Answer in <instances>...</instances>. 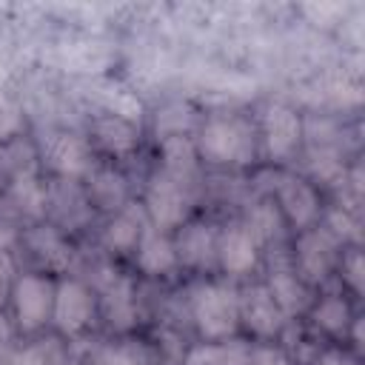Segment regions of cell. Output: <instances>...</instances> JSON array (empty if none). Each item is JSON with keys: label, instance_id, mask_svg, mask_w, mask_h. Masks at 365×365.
I'll return each instance as SVG.
<instances>
[{"label": "cell", "instance_id": "21", "mask_svg": "<svg viewBox=\"0 0 365 365\" xmlns=\"http://www.w3.org/2000/svg\"><path fill=\"white\" fill-rule=\"evenodd\" d=\"M11 200H14V205H20V211L29 214V217H40V214L46 211V191H43V185L37 182L34 171H20V174H14Z\"/></svg>", "mask_w": 365, "mask_h": 365}, {"label": "cell", "instance_id": "33", "mask_svg": "<svg viewBox=\"0 0 365 365\" xmlns=\"http://www.w3.org/2000/svg\"><path fill=\"white\" fill-rule=\"evenodd\" d=\"M354 342L362 348V319H356V322H354Z\"/></svg>", "mask_w": 365, "mask_h": 365}, {"label": "cell", "instance_id": "29", "mask_svg": "<svg viewBox=\"0 0 365 365\" xmlns=\"http://www.w3.org/2000/svg\"><path fill=\"white\" fill-rule=\"evenodd\" d=\"M342 277L345 282L359 294L362 285H365V265H362V254L359 251H351L345 259H342Z\"/></svg>", "mask_w": 365, "mask_h": 365}, {"label": "cell", "instance_id": "10", "mask_svg": "<svg viewBox=\"0 0 365 365\" xmlns=\"http://www.w3.org/2000/svg\"><path fill=\"white\" fill-rule=\"evenodd\" d=\"M279 208L285 211V217L297 228H308L319 217V197L311 188V182L297 180V177H285L279 182Z\"/></svg>", "mask_w": 365, "mask_h": 365}, {"label": "cell", "instance_id": "19", "mask_svg": "<svg viewBox=\"0 0 365 365\" xmlns=\"http://www.w3.org/2000/svg\"><path fill=\"white\" fill-rule=\"evenodd\" d=\"M143 217L134 211V208H125V211H120L111 222H108V228H106V234H103V240H106V245L111 248V251H131L134 245H137V240L143 237Z\"/></svg>", "mask_w": 365, "mask_h": 365}, {"label": "cell", "instance_id": "20", "mask_svg": "<svg viewBox=\"0 0 365 365\" xmlns=\"http://www.w3.org/2000/svg\"><path fill=\"white\" fill-rule=\"evenodd\" d=\"M251 351L245 342H217V345H200L188 354V365H248Z\"/></svg>", "mask_w": 365, "mask_h": 365}, {"label": "cell", "instance_id": "24", "mask_svg": "<svg viewBox=\"0 0 365 365\" xmlns=\"http://www.w3.org/2000/svg\"><path fill=\"white\" fill-rule=\"evenodd\" d=\"M245 228L254 234L257 242L277 237V234H279V214H277V208H274L271 202H259V205L251 211V220H248Z\"/></svg>", "mask_w": 365, "mask_h": 365}, {"label": "cell", "instance_id": "16", "mask_svg": "<svg viewBox=\"0 0 365 365\" xmlns=\"http://www.w3.org/2000/svg\"><path fill=\"white\" fill-rule=\"evenodd\" d=\"M29 248L48 271H66L71 262V248L54 228H34L29 234Z\"/></svg>", "mask_w": 365, "mask_h": 365}, {"label": "cell", "instance_id": "9", "mask_svg": "<svg viewBox=\"0 0 365 365\" xmlns=\"http://www.w3.org/2000/svg\"><path fill=\"white\" fill-rule=\"evenodd\" d=\"M217 259L228 274H248L257 265V240L245 225H231L217 240Z\"/></svg>", "mask_w": 365, "mask_h": 365}, {"label": "cell", "instance_id": "7", "mask_svg": "<svg viewBox=\"0 0 365 365\" xmlns=\"http://www.w3.org/2000/svg\"><path fill=\"white\" fill-rule=\"evenodd\" d=\"M240 319H245V325L259 334V336H274L282 331V322H285V314L279 311V305L274 302V297L268 294V288L257 285V288H248L242 297H240Z\"/></svg>", "mask_w": 365, "mask_h": 365}, {"label": "cell", "instance_id": "27", "mask_svg": "<svg viewBox=\"0 0 365 365\" xmlns=\"http://www.w3.org/2000/svg\"><path fill=\"white\" fill-rule=\"evenodd\" d=\"M20 128H23V114H20L17 103L0 94V143L14 137Z\"/></svg>", "mask_w": 365, "mask_h": 365}, {"label": "cell", "instance_id": "3", "mask_svg": "<svg viewBox=\"0 0 365 365\" xmlns=\"http://www.w3.org/2000/svg\"><path fill=\"white\" fill-rule=\"evenodd\" d=\"M11 302H14V317L23 331H37L46 325L51 317L54 305V282L40 277V274H23L14 279L11 288Z\"/></svg>", "mask_w": 365, "mask_h": 365}, {"label": "cell", "instance_id": "25", "mask_svg": "<svg viewBox=\"0 0 365 365\" xmlns=\"http://www.w3.org/2000/svg\"><path fill=\"white\" fill-rule=\"evenodd\" d=\"M97 365H145V351L140 345H134V342L108 345L97 356Z\"/></svg>", "mask_w": 365, "mask_h": 365}, {"label": "cell", "instance_id": "2", "mask_svg": "<svg viewBox=\"0 0 365 365\" xmlns=\"http://www.w3.org/2000/svg\"><path fill=\"white\" fill-rule=\"evenodd\" d=\"M191 314L205 339H225L240 322V297L228 285L205 282L191 297Z\"/></svg>", "mask_w": 365, "mask_h": 365}, {"label": "cell", "instance_id": "22", "mask_svg": "<svg viewBox=\"0 0 365 365\" xmlns=\"http://www.w3.org/2000/svg\"><path fill=\"white\" fill-rule=\"evenodd\" d=\"M91 197L103 205V208H117L125 202V180L123 174L111 171V168H100L91 177Z\"/></svg>", "mask_w": 365, "mask_h": 365}, {"label": "cell", "instance_id": "23", "mask_svg": "<svg viewBox=\"0 0 365 365\" xmlns=\"http://www.w3.org/2000/svg\"><path fill=\"white\" fill-rule=\"evenodd\" d=\"M314 322L328 334H345V328L351 322V308L342 297H325L314 308Z\"/></svg>", "mask_w": 365, "mask_h": 365}, {"label": "cell", "instance_id": "5", "mask_svg": "<svg viewBox=\"0 0 365 365\" xmlns=\"http://www.w3.org/2000/svg\"><path fill=\"white\" fill-rule=\"evenodd\" d=\"M188 197L171 177H157L145 191V211L157 228H174L182 222Z\"/></svg>", "mask_w": 365, "mask_h": 365}, {"label": "cell", "instance_id": "31", "mask_svg": "<svg viewBox=\"0 0 365 365\" xmlns=\"http://www.w3.org/2000/svg\"><path fill=\"white\" fill-rule=\"evenodd\" d=\"M311 168H314V174H317V177H322V180H331V177H336V174H339V163H336L331 154L314 157Z\"/></svg>", "mask_w": 365, "mask_h": 365}, {"label": "cell", "instance_id": "26", "mask_svg": "<svg viewBox=\"0 0 365 365\" xmlns=\"http://www.w3.org/2000/svg\"><path fill=\"white\" fill-rule=\"evenodd\" d=\"M6 365H54V351L51 345H29L23 351H14Z\"/></svg>", "mask_w": 365, "mask_h": 365}, {"label": "cell", "instance_id": "32", "mask_svg": "<svg viewBox=\"0 0 365 365\" xmlns=\"http://www.w3.org/2000/svg\"><path fill=\"white\" fill-rule=\"evenodd\" d=\"M317 365H351V359H348L345 354H339V351H325V354L317 359Z\"/></svg>", "mask_w": 365, "mask_h": 365}, {"label": "cell", "instance_id": "12", "mask_svg": "<svg viewBox=\"0 0 365 365\" xmlns=\"http://www.w3.org/2000/svg\"><path fill=\"white\" fill-rule=\"evenodd\" d=\"M48 165L63 177H80L88 171V145L77 134H54L46 145Z\"/></svg>", "mask_w": 365, "mask_h": 365}, {"label": "cell", "instance_id": "28", "mask_svg": "<svg viewBox=\"0 0 365 365\" xmlns=\"http://www.w3.org/2000/svg\"><path fill=\"white\" fill-rule=\"evenodd\" d=\"M328 228L336 234V237H345V240H359V222L348 214V211H339L334 208L328 214Z\"/></svg>", "mask_w": 365, "mask_h": 365}, {"label": "cell", "instance_id": "4", "mask_svg": "<svg viewBox=\"0 0 365 365\" xmlns=\"http://www.w3.org/2000/svg\"><path fill=\"white\" fill-rule=\"evenodd\" d=\"M51 317H54V325L68 336L86 331L91 325V319H94V297H91V291L77 279H63L60 285H54Z\"/></svg>", "mask_w": 365, "mask_h": 365}, {"label": "cell", "instance_id": "34", "mask_svg": "<svg viewBox=\"0 0 365 365\" xmlns=\"http://www.w3.org/2000/svg\"><path fill=\"white\" fill-rule=\"evenodd\" d=\"M3 291H6V282L0 279V302H3Z\"/></svg>", "mask_w": 365, "mask_h": 365}, {"label": "cell", "instance_id": "17", "mask_svg": "<svg viewBox=\"0 0 365 365\" xmlns=\"http://www.w3.org/2000/svg\"><path fill=\"white\" fill-rule=\"evenodd\" d=\"M268 294L274 297V302L279 305L282 314H299L308 305V291H305L302 279L294 271H285V268L271 274Z\"/></svg>", "mask_w": 365, "mask_h": 365}, {"label": "cell", "instance_id": "11", "mask_svg": "<svg viewBox=\"0 0 365 365\" xmlns=\"http://www.w3.org/2000/svg\"><path fill=\"white\" fill-rule=\"evenodd\" d=\"M103 311L111 328L128 331L137 322V305H134V288L128 277L111 274L103 285Z\"/></svg>", "mask_w": 365, "mask_h": 365}, {"label": "cell", "instance_id": "14", "mask_svg": "<svg viewBox=\"0 0 365 365\" xmlns=\"http://www.w3.org/2000/svg\"><path fill=\"white\" fill-rule=\"evenodd\" d=\"M174 248H177V259L188 262L194 268H205L217 257V234L211 231V225L194 222V225L182 228Z\"/></svg>", "mask_w": 365, "mask_h": 365}, {"label": "cell", "instance_id": "18", "mask_svg": "<svg viewBox=\"0 0 365 365\" xmlns=\"http://www.w3.org/2000/svg\"><path fill=\"white\" fill-rule=\"evenodd\" d=\"M163 160H165V171L171 180H182L194 171L197 165V151H194V143L185 137V134H171L163 140Z\"/></svg>", "mask_w": 365, "mask_h": 365}, {"label": "cell", "instance_id": "1", "mask_svg": "<svg viewBox=\"0 0 365 365\" xmlns=\"http://www.w3.org/2000/svg\"><path fill=\"white\" fill-rule=\"evenodd\" d=\"M205 160L220 165H245L254 160V128L242 117H214L205 123L200 137Z\"/></svg>", "mask_w": 365, "mask_h": 365}, {"label": "cell", "instance_id": "8", "mask_svg": "<svg viewBox=\"0 0 365 365\" xmlns=\"http://www.w3.org/2000/svg\"><path fill=\"white\" fill-rule=\"evenodd\" d=\"M336 262V245L328 231H305L297 242V265L299 274L311 282L325 279Z\"/></svg>", "mask_w": 365, "mask_h": 365}, {"label": "cell", "instance_id": "30", "mask_svg": "<svg viewBox=\"0 0 365 365\" xmlns=\"http://www.w3.org/2000/svg\"><path fill=\"white\" fill-rule=\"evenodd\" d=\"M248 365H294V362H291V356H288L282 348L259 345V348H254V351H251Z\"/></svg>", "mask_w": 365, "mask_h": 365}, {"label": "cell", "instance_id": "6", "mask_svg": "<svg viewBox=\"0 0 365 365\" xmlns=\"http://www.w3.org/2000/svg\"><path fill=\"white\" fill-rule=\"evenodd\" d=\"M302 137V123L294 108L274 103L262 114V140L271 157H288Z\"/></svg>", "mask_w": 365, "mask_h": 365}, {"label": "cell", "instance_id": "13", "mask_svg": "<svg viewBox=\"0 0 365 365\" xmlns=\"http://www.w3.org/2000/svg\"><path fill=\"white\" fill-rule=\"evenodd\" d=\"M137 265L145 274H151V277L168 274L177 265V248H174V242L163 231L145 228L143 237H140V242H137Z\"/></svg>", "mask_w": 365, "mask_h": 365}, {"label": "cell", "instance_id": "15", "mask_svg": "<svg viewBox=\"0 0 365 365\" xmlns=\"http://www.w3.org/2000/svg\"><path fill=\"white\" fill-rule=\"evenodd\" d=\"M94 137L108 154H128L137 145V125L123 117L103 114L94 123Z\"/></svg>", "mask_w": 365, "mask_h": 365}]
</instances>
